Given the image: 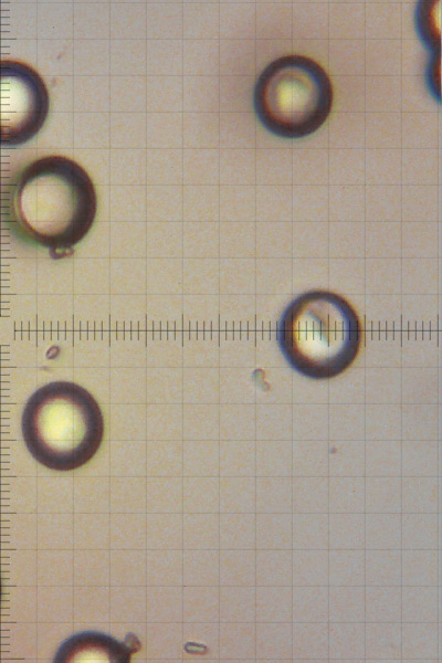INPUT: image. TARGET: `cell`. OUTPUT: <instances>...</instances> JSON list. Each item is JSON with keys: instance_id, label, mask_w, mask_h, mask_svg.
Returning <instances> with one entry per match:
<instances>
[{"instance_id": "4", "label": "cell", "mask_w": 442, "mask_h": 663, "mask_svg": "<svg viewBox=\"0 0 442 663\" xmlns=\"http://www.w3.org/2000/svg\"><path fill=\"white\" fill-rule=\"evenodd\" d=\"M333 104V85L314 60L286 55L271 62L254 88V108L263 126L284 138L317 130Z\"/></svg>"}, {"instance_id": "6", "label": "cell", "mask_w": 442, "mask_h": 663, "mask_svg": "<svg viewBox=\"0 0 442 663\" xmlns=\"http://www.w3.org/2000/svg\"><path fill=\"white\" fill-rule=\"evenodd\" d=\"M131 649L99 632H83L67 639L59 649L54 662H118L127 663Z\"/></svg>"}, {"instance_id": "7", "label": "cell", "mask_w": 442, "mask_h": 663, "mask_svg": "<svg viewBox=\"0 0 442 663\" xmlns=\"http://www.w3.org/2000/svg\"><path fill=\"white\" fill-rule=\"evenodd\" d=\"M440 1H423L418 6L417 25L422 41L430 50L440 51Z\"/></svg>"}, {"instance_id": "2", "label": "cell", "mask_w": 442, "mask_h": 663, "mask_svg": "<svg viewBox=\"0 0 442 663\" xmlns=\"http://www.w3.org/2000/svg\"><path fill=\"white\" fill-rule=\"evenodd\" d=\"M276 338L294 370L323 380L340 375L354 362L361 344V327L344 297L315 290L301 294L286 307Z\"/></svg>"}, {"instance_id": "1", "label": "cell", "mask_w": 442, "mask_h": 663, "mask_svg": "<svg viewBox=\"0 0 442 663\" xmlns=\"http://www.w3.org/2000/svg\"><path fill=\"white\" fill-rule=\"evenodd\" d=\"M96 214V193L86 171L62 156L29 164L14 179L6 220L22 241L67 251L90 231Z\"/></svg>"}, {"instance_id": "3", "label": "cell", "mask_w": 442, "mask_h": 663, "mask_svg": "<svg viewBox=\"0 0 442 663\" xmlns=\"http://www.w3.org/2000/svg\"><path fill=\"white\" fill-rule=\"evenodd\" d=\"M21 427L32 456L55 471H72L86 464L104 435L98 403L86 389L69 381L38 389L23 409Z\"/></svg>"}, {"instance_id": "8", "label": "cell", "mask_w": 442, "mask_h": 663, "mask_svg": "<svg viewBox=\"0 0 442 663\" xmlns=\"http://www.w3.org/2000/svg\"><path fill=\"white\" fill-rule=\"evenodd\" d=\"M1 596H2V583H1V575H0V603H1Z\"/></svg>"}, {"instance_id": "5", "label": "cell", "mask_w": 442, "mask_h": 663, "mask_svg": "<svg viewBox=\"0 0 442 663\" xmlns=\"http://www.w3.org/2000/svg\"><path fill=\"white\" fill-rule=\"evenodd\" d=\"M50 99L46 86L31 66L0 61V146L21 145L42 128Z\"/></svg>"}]
</instances>
